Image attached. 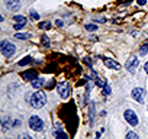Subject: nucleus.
<instances>
[{"label": "nucleus", "mask_w": 148, "mask_h": 139, "mask_svg": "<svg viewBox=\"0 0 148 139\" xmlns=\"http://www.w3.org/2000/svg\"><path fill=\"white\" fill-rule=\"evenodd\" d=\"M44 104H47V94L44 91H35L31 97V106L35 109H41L44 107Z\"/></svg>", "instance_id": "1"}, {"label": "nucleus", "mask_w": 148, "mask_h": 139, "mask_svg": "<svg viewBox=\"0 0 148 139\" xmlns=\"http://www.w3.org/2000/svg\"><path fill=\"white\" fill-rule=\"evenodd\" d=\"M57 90H58V94L61 99H68L70 94H71V86L68 81H61L58 86H57Z\"/></svg>", "instance_id": "2"}, {"label": "nucleus", "mask_w": 148, "mask_h": 139, "mask_svg": "<svg viewBox=\"0 0 148 139\" xmlns=\"http://www.w3.org/2000/svg\"><path fill=\"white\" fill-rule=\"evenodd\" d=\"M28 123H29V127L32 130H35V132H41L44 129V122H42V119L39 116H31Z\"/></svg>", "instance_id": "3"}, {"label": "nucleus", "mask_w": 148, "mask_h": 139, "mask_svg": "<svg viewBox=\"0 0 148 139\" xmlns=\"http://www.w3.org/2000/svg\"><path fill=\"white\" fill-rule=\"evenodd\" d=\"M0 46H2V54L5 57H8V58H10L16 52V48H15V45L10 41H2V45Z\"/></svg>", "instance_id": "4"}, {"label": "nucleus", "mask_w": 148, "mask_h": 139, "mask_svg": "<svg viewBox=\"0 0 148 139\" xmlns=\"http://www.w3.org/2000/svg\"><path fill=\"white\" fill-rule=\"evenodd\" d=\"M123 116H125V120H126L131 126H136V125H138V116H136V113H135L134 110H131V109L125 110Z\"/></svg>", "instance_id": "5"}, {"label": "nucleus", "mask_w": 148, "mask_h": 139, "mask_svg": "<svg viewBox=\"0 0 148 139\" xmlns=\"http://www.w3.org/2000/svg\"><path fill=\"white\" fill-rule=\"evenodd\" d=\"M138 65H139V59H138L136 57H131V58H128V61H126V64H125L126 70H128L131 74L135 73V70L138 68Z\"/></svg>", "instance_id": "6"}, {"label": "nucleus", "mask_w": 148, "mask_h": 139, "mask_svg": "<svg viewBox=\"0 0 148 139\" xmlns=\"http://www.w3.org/2000/svg\"><path fill=\"white\" fill-rule=\"evenodd\" d=\"M131 96H132V99L135 100V102H138V103H142L144 102V97H145V93H144V90L142 89H134L132 90V93H131Z\"/></svg>", "instance_id": "7"}, {"label": "nucleus", "mask_w": 148, "mask_h": 139, "mask_svg": "<svg viewBox=\"0 0 148 139\" xmlns=\"http://www.w3.org/2000/svg\"><path fill=\"white\" fill-rule=\"evenodd\" d=\"M5 5H6V7H8L9 10L16 12V10H19V7H21V0H5Z\"/></svg>", "instance_id": "8"}, {"label": "nucleus", "mask_w": 148, "mask_h": 139, "mask_svg": "<svg viewBox=\"0 0 148 139\" xmlns=\"http://www.w3.org/2000/svg\"><path fill=\"white\" fill-rule=\"evenodd\" d=\"M103 62H105V65H106L108 68H110V70H119V68H121V65H119L116 61L110 59V58H103Z\"/></svg>", "instance_id": "9"}, {"label": "nucleus", "mask_w": 148, "mask_h": 139, "mask_svg": "<svg viewBox=\"0 0 148 139\" xmlns=\"http://www.w3.org/2000/svg\"><path fill=\"white\" fill-rule=\"evenodd\" d=\"M31 83H32V87L36 89V90H39V89H42V87L45 86V80H44V78H39V77L34 78Z\"/></svg>", "instance_id": "10"}, {"label": "nucleus", "mask_w": 148, "mask_h": 139, "mask_svg": "<svg viewBox=\"0 0 148 139\" xmlns=\"http://www.w3.org/2000/svg\"><path fill=\"white\" fill-rule=\"evenodd\" d=\"M22 77L25 81H32L34 78H36V71H25L22 74Z\"/></svg>", "instance_id": "11"}, {"label": "nucleus", "mask_w": 148, "mask_h": 139, "mask_svg": "<svg viewBox=\"0 0 148 139\" xmlns=\"http://www.w3.org/2000/svg\"><path fill=\"white\" fill-rule=\"evenodd\" d=\"M32 62V59H31V57H26L25 59H22V61H19V65L22 67V65H28V64H31Z\"/></svg>", "instance_id": "12"}, {"label": "nucleus", "mask_w": 148, "mask_h": 139, "mask_svg": "<svg viewBox=\"0 0 148 139\" xmlns=\"http://www.w3.org/2000/svg\"><path fill=\"white\" fill-rule=\"evenodd\" d=\"M13 19H15L16 22H25V23H26V18H25V16H22V15H16Z\"/></svg>", "instance_id": "13"}, {"label": "nucleus", "mask_w": 148, "mask_h": 139, "mask_svg": "<svg viewBox=\"0 0 148 139\" xmlns=\"http://www.w3.org/2000/svg\"><path fill=\"white\" fill-rule=\"evenodd\" d=\"M25 22H19V23H15L13 25V29H16V31H19V29H22V28H25Z\"/></svg>", "instance_id": "14"}, {"label": "nucleus", "mask_w": 148, "mask_h": 139, "mask_svg": "<svg viewBox=\"0 0 148 139\" xmlns=\"http://www.w3.org/2000/svg\"><path fill=\"white\" fill-rule=\"evenodd\" d=\"M39 28H41V29H49V28H51V23H49V22H41V23H39Z\"/></svg>", "instance_id": "15"}, {"label": "nucleus", "mask_w": 148, "mask_h": 139, "mask_svg": "<svg viewBox=\"0 0 148 139\" xmlns=\"http://www.w3.org/2000/svg\"><path fill=\"white\" fill-rule=\"evenodd\" d=\"M29 35H31V33H16L15 36H16L18 39H28Z\"/></svg>", "instance_id": "16"}, {"label": "nucleus", "mask_w": 148, "mask_h": 139, "mask_svg": "<svg viewBox=\"0 0 148 139\" xmlns=\"http://www.w3.org/2000/svg\"><path fill=\"white\" fill-rule=\"evenodd\" d=\"M54 136H57V138H64V139L68 138V135H67V133H62V132H54Z\"/></svg>", "instance_id": "17"}, {"label": "nucleus", "mask_w": 148, "mask_h": 139, "mask_svg": "<svg viewBox=\"0 0 148 139\" xmlns=\"http://www.w3.org/2000/svg\"><path fill=\"white\" fill-rule=\"evenodd\" d=\"M126 139H138V135L134 132H128L126 133Z\"/></svg>", "instance_id": "18"}, {"label": "nucleus", "mask_w": 148, "mask_h": 139, "mask_svg": "<svg viewBox=\"0 0 148 139\" xmlns=\"http://www.w3.org/2000/svg\"><path fill=\"white\" fill-rule=\"evenodd\" d=\"M147 52H148V45H142L139 49V55H145Z\"/></svg>", "instance_id": "19"}, {"label": "nucleus", "mask_w": 148, "mask_h": 139, "mask_svg": "<svg viewBox=\"0 0 148 139\" xmlns=\"http://www.w3.org/2000/svg\"><path fill=\"white\" fill-rule=\"evenodd\" d=\"M31 19H35V20H38V19H39V15H38L35 10H31Z\"/></svg>", "instance_id": "20"}, {"label": "nucleus", "mask_w": 148, "mask_h": 139, "mask_svg": "<svg viewBox=\"0 0 148 139\" xmlns=\"http://www.w3.org/2000/svg\"><path fill=\"white\" fill-rule=\"evenodd\" d=\"M86 29H87V31H96L97 26H96V25H86Z\"/></svg>", "instance_id": "21"}, {"label": "nucleus", "mask_w": 148, "mask_h": 139, "mask_svg": "<svg viewBox=\"0 0 148 139\" xmlns=\"http://www.w3.org/2000/svg\"><path fill=\"white\" fill-rule=\"evenodd\" d=\"M42 45H44V46H49V41H48V38L42 36Z\"/></svg>", "instance_id": "22"}, {"label": "nucleus", "mask_w": 148, "mask_h": 139, "mask_svg": "<svg viewBox=\"0 0 148 139\" xmlns=\"http://www.w3.org/2000/svg\"><path fill=\"white\" fill-rule=\"evenodd\" d=\"M103 93H105L106 96H109V94H110V89H109V86H108V84L103 87Z\"/></svg>", "instance_id": "23"}, {"label": "nucleus", "mask_w": 148, "mask_h": 139, "mask_svg": "<svg viewBox=\"0 0 148 139\" xmlns=\"http://www.w3.org/2000/svg\"><path fill=\"white\" fill-rule=\"evenodd\" d=\"M144 70H145V73L148 74V61L145 62V65H144Z\"/></svg>", "instance_id": "24"}, {"label": "nucleus", "mask_w": 148, "mask_h": 139, "mask_svg": "<svg viewBox=\"0 0 148 139\" xmlns=\"http://www.w3.org/2000/svg\"><path fill=\"white\" fill-rule=\"evenodd\" d=\"M145 3H147V0H138V5H141V6L145 5Z\"/></svg>", "instance_id": "25"}, {"label": "nucleus", "mask_w": 148, "mask_h": 139, "mask_svg": "<svg viewBox=\"0 0 148 139\" xmlns=\"http://www.w3.org/2000/svg\"><path fill=\"white\" fill-rule=\"evenodd\" d=\"M54 84H55V81H54V80H51V81H49V84H48V89H51Z\"/></svg>", "instance_id": "26"}]
</instances>
